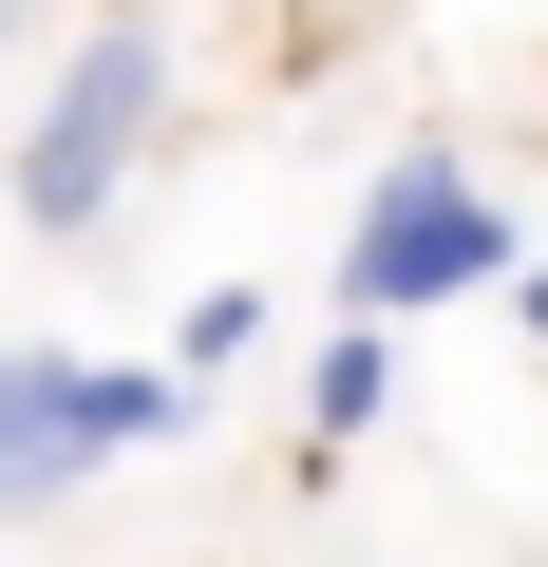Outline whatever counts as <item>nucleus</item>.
<instances>
[{"label":"nucleus","instance_id":"obj_3","mask_svg":"<svg viewBox=\"0 0 548 567\" xmlns=\"http://www.w3.org/2000/svg\"><path fill=\"white\" fill-rule=\"evenodd\" d=\"M95 435H170V379H76V360L0 341V511H39Z\"/></svg>","mask_w":548,"mask_h":567},{"label":"nucleus","instance_id":"obj_4","mask_svg":"<svg viewBox=\"0 0 548 567\" xmlns=\"http://www.w3.org/2000/svg\"><path fill=\"white\" fill-rule=\"evenodd\" d=\"M529 322H548V303H529Z\"/></svg>","mask_w":548,"mask_h":567},{"label":"nucleus","instance_id":"obj_2","mask_svg":"<svg viewBox=\"0 0 548 567\" xmlns=\"http://www.w3.org/2000/svg\"><path fill=\"white\" fill-rule=\"evenodd\" d=\"M510 265V227H492V189L454 171V152H397L379 171V208H360V246H341V303H454V284H492Z\"/></svg>","mask_w":548,"mask_h":567},{"label":"nucleus","instance_id":"obj_1","mask_svg":"<svg viewBox=\"0 0 548 567\" xmlns=\"http://www.w3.org/2000/svg\"><path fill=\"white\" fill-rule=\"evenodd\" d=\"M152 20H95L76 58H58V95H39V152H20V208L39 227H95L114 189H133V133H152Z\"/></svg>","mask_w":548,"mask_h":567}]
</instances>
